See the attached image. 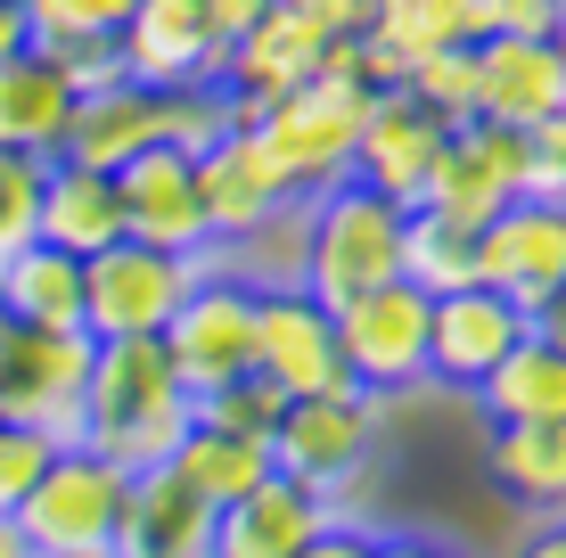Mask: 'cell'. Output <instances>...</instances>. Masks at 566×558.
Wrapping results in <instances>:
<instances>
[{
  "mask_svg": "<svg viewBox=\"0 0 566 558\" xmlns=\"http://www.w3.org/2000/svg\"><path fill=\"white\" fill-rule=\"evenodd\" d=\"M198 419V394L172 378L156 337H91V378H83V444L107 452L115 468H165L172 444Z\"/></svg>",
  "mask_w": 566,
  "mask_h": 558,
  "instance_id": "obj_1",
  "label": "cell"
},
{
  "mask_svg": "<svg viewBox=\"0 0 566 558\" xmlns=\"http://www.w3.org/2000/svg\"><path fill=\"white\" fill-rule=\"evenodd\" d=\"M402 214L411 206L378 198V189L361 181H337L312 198V222H304V296L328 304V313H345L354 296L369 287L402 280Z\"/></svg>",
  "mask_w": 566,
  "mask_h": 558,
  "instance_id": "obj_2",
  "label": "cell"
},
{
  "mask_svg": "<svg viewBox=\"0 0 566 558\" xmlns=\"http://www.w3.org/2000/svg\"><path fill=\"white\" fill-rule=\"evenodd\" d=\"M361 107H369V83H345V74H304L296 91L263 99L255 140L271 148V165L287 172V189H296V198H321V189L354 181Z\"/></svg>",
  "mask_w": 566,
  "mask_h": 558,
  "instance_id": "obj_3",
  "label": "cell"
},
{
  "mask_svg": "<svg viewBox=\"0 0 566 558\" xmlns=\"http://www.w3.org/2000/svg\"><path fill=\"white\" fill-rule=\"evenodd\" d=\"M124 502H132V468H115L91 444H66L42 468V485L17 502V534L33 543V558H115Z\"/></svg>",
  "mask_w": 566,
  "mask_h": 558,
  "instance_id": "obj_4",
  "label": "cell"
},
{
  "mask_svg": "<svg viewBox=\"0 0 566 558\" xmlns=\"http://www.w3.org/2000/svg\"><path fill=\"white\" fill-rule=\"evenodd\" d=\"M206 255H165V246L115 239L107 255H83V329L91 337H165L181 296L206 280Z\"/></svg>",
  "mask_w": 566,
  "mask_h": 558,
  "instance_id": "obj_5",
  "label": "cell"
},
{
  "mask_svg": "<svg viewBox=\"0 0 566 558\" xmlns=\"http://www.w3.org/2000/svg\"><path fill=\"white\" fill-rule=\"evenodd\" d=\"M378 428H386V402L361 394V387H337V394H287L280 428H271V468L337 502V493L369 468V452H378Z\"/></svg>",
  "mask_w": 566,
  "mask_h": 558,
  "instance_id": "obj_6",
  "label": "cell"
},
{
  "mask_svg": "<svg viewBox=\"0 0 566 558\" xmlns=\"http://www.w3.org/2000/svg\"><path fill=\"white\" fill-rule=\"evenodd\" d=\"M83 378H91V337L83 329L0 320V419L42 428L57 444H83Z\"/></svg>",
  "mask_w": 566,
  "mask_h": 558,
  "instance_id": "obj_7",
  "label": "cell"
},
{
  "mask_svg": "<svg viewBox=\"0 0 566 558\" xmlns=\"http://www.w3.org/2000/svg\"><path fill=\"white\" fill-rule=\"evenodd\" d=\"M255 296H263L255 280L206 263V280L189 287L181 313L165 320V337H156V345H165L172 378H181L189 394H213V387H230V378L255 370Z\"/></svg>",
  "mask_w": 566,
  "mask_h": 558,
  "instance_id": "obj_8",
  "label": "cell"
},
{
  "mask_svg": "<svg viewBox=\"0 0 566 558\" xmlns=\"http://www.w3.org/2000/svg\"><path fill=\"white\" fill-rule=\"evenodd\" d=\"M427 313H436V296H419L411 280H386L354 296L337 313V354H345V378H354L361 394H411L427 387Z\"/></svg>",
  "mask_w": 566,
  "mask_h": 558,
  "instance_id": "obj_9",
  "label": "cell"
},
{
  "mask_svg": "<svg viewBox=\"0 0 566 558\" xmlns=\"http://www.w3.org/2000/svg\"><path fill=\"white\" fill-rule=\"evenodd\" d=\"M517 165H525V140L510 124H484V115L476 124H452L443 148H436V165H427L419 206L443 214V222H460V230H484L517 198Z\"/></svg>",
  "mask_w": 566,
  "mask_h": 558,
  "instance_id": "obj_10",
  "label": "cell"
},
{
  "mask_svg": "<svg viewBox=\"0 0 566 558\" xmlns=\"http://www.w3.org/2000/svg\"><path fill=\"white\" fill-rule=\"evenodd\" d=\"M255 370L280 394H337L354 387L337 354V313L312 304L304 287H263L255 296Z\"/></svg>",
  "mask_w": 566,
  "mask_h": 558,
  "instance_id": "obj_11",
  "label": "cell"
},
{
  "mask_svg": "<svg viewBox=\"0 0 566 558\" xmlns=\"http://www.w3.org/2000/svg\"><path fill=\"white\" fill-rule=\"evenodd\" d=\"M525 329H534V320H525L501 287H484V280L436 296V313H427V387H468L476 394L484 370H493Z\"/></svg>",
  "mask_w": 566,
  "mask_h": 558,
  "instance_id": "obj_12",
  "label": "cell"
},
{
  "mask_svg": "<svg viewBox=\"0 0 566 558\" xmlns=\"http://www.w3.org/2000/svg\"><path fill=\"white\" fill-rule=\"evenodd\" d=\"M443 131H452V124H443L436 107H419L402 83L369 91V107H361V140H354V181H361V189H378V198H395V206H419L427 165H436Z\"/></svg>",
  "mask_w": 566,
  "mask_h": 558,
  "instance_id": "obj_13",
  "label": "cell"
},
{
  "mask_svg": "<svg viewBox=\"0 0 566 558\" xmlns=\"http://www.w3.org/2000/svg\"><path fill=\"white\" fill-rule=\"evenodd\" d=\"M115 50H124V83L140 91L222 83V42L206 25V0H140L115 33Z\"/></svg>",
  "mask_w": 566,
  "mask_h": 558,
  "instance_id": "obj_14",
  "label": "cell"
},
{
  "mask_svg": "<svg viewBox=\"0 0 566 558\" xmlns=\"http://www.w3.org/2000/svg\"><path fill=\"white\" fill-rule=\"evenodd\" d=\"M476 280L501 287L517 313H534V304L566 280V206L510 198L493 222L476 230Z\"/></svg>",
  "mask_w": 566,
  "mask_h": 558,
  "instance_id": "obj_15",
  "label": "cell"
},
{
  "mask_svg": "<svg viewBox=\"0 0 566 558\" xmlns=\"http://www.w3.org/2000/svg\"><path fill=\"white\" fill-rule=\"evenodd\" d=\"M124 239L140 246H165V255H206L213 230H206V206H198V165L181 148H140L124 172Z\"/></svg>",
  "mask_w": 566,
  "mask_h": 558,
  "instance_id": "obj_16",
  "label": "cell"
},
{
  "mask_svg": "<svg viewBox=\"0 0 566 558\" xmlns=\"http://www.w3.org/2000/svg\"><path fill=\"white\" fill-rule=\"evenodd\" d=\"M337 517V502L328 493L296 485V476L271 468L255 493H239V502L213 509V543L206 558H304V543Z\"/></svg>",
  "mask_w": 566,
  "mask_h": 558,
  "instance_id": "obj_17",
  "label": "cell"
},
{
  "mask_svg": "<svg viewBox=\"0 0 566 558\" xmlns=\"http://www.w3.org/2000/svg\"><path fill=\"white\" fill-rule=\"evenodd\" d=\"M189 165H198V206H206L213 246H239L247 230H263L287 198H296L255 131H222V140H213L206 157H189Z\"/></svg>",
  "mask_w": 566,
  "mask_h": 558,
  "instance_id": "obj_18",
  "label": "cell"
},
{
  "mask_svg": "<svg viewBox=\"0 0 566 558\" xmlns=\"http://www.w3.org/2000/svg\"><path fill=\"white\" fill-rule=\"evenodd\" d=\"M476 74H484V124H551L566 115V33H484L476 42Z\"/></svg>",
  "mask_w": 566,
  "mask_h": 558,
  "instance_id": "obj_19",
  "label": "cell"
},
{
  "mask_svg": "<svg viewBox=\"0 0 566 558\" xmlns=\"http://www.w3.org/2000/svg\"><path fill=\"white\" fill-rule=\"evenodd\" d=\"M321 42H328V33L312 25V9H296V0H271L255 25L222 50V91H230V99H247V107L280 99V91H296L304 74L321 66Z\"/></svg>",
  "mask_w": 566,
  "mask_h": 558,
  "instance_id": "obj_20",
  "label": "cell"
},
{
  "mask_svg": "<svg viewBox=\"0 0 566 558\" xmlns=\"http://www.w3.org/2000/svg\"><path fill=\"white\" fill-rule=\"evenodd\" d=\"M33 239L57 246V255H107L124 239V189H115V172L50 157L42 165V230Z\"/></svg>",
  "mask_w": 566,
  "mask_h": 558,
  "instance_id": "obj_21",
  "label": "cell"
},
{
  "mask_svg": "<svg viewBox=\"0 0 566 558\" xmlns=\"http://www.w3.org/2000/svg\"><path fill=\"white\" fill-rule=\"evenodd\" d=\"M140 148H165V107H156V91H140V83H107V91H83V99H74L57 157L124 172Z\"/></svg>",
  "mask_w": 566,
  "mask_h": 558,
  "instance_id": "obj_22",
  "label": "cell"
},
{
  "mask_svg": "<svg viewBox=\"0 0 566 558\" xmlns=\"http://www.w3.org/2000/svg\"><path fill=\"white\" fill-rule=\"evenodd\" d=\"M213 543V509L181 485L172 468H140L124 502V534H115V558H206Z\"/></svg>",
  "mask_w": 566,
  "mask_h": 558,
  "instance_id": "obj_23",
  "label": "cell"
},
{
  "mask_svg": "<svg viewBox=\"0 0 566 558\" xmlns=\"http://www.w3.org/2000/svg\"><path fill=\"white\" fill-rule=\"evenodd\" d=\"M66 115H74V83L33 42L0 57V148H9V157H42L50 165L57 140H66Z\"/></svg>",
  "mask_w": 566,
  "mask_h": 558,
  "instance_id": "obj_24",
  "label": "cell"
},
{
  "mask_svg": "<svg viewBox=\"0 0 566 558\" xmlns=\"http://www.w3.org/2000/svg\"><path fill=\"white\" fill-rule=\"evenodd\" d=\"M476 411L493 419V428H525V419H566V354H558L551 337L525 329L510 354L484 370Z\"/></svg>",
  "mask_w": 566,
  "mask_h": 558,
  "instance_id": "obj_25",
  "label": "cell"
},
{
  "mask_svg": "<svg viewBox=\"0 0 566 558\" xmlns=\"http://www.w3.org/2000/svg\"><path fill=\"white\" fill-rule=\"evenodd\" d=\"M484 476H493L510 502L542 509V517H558V509H566V419H525V428H493Z\"/></svg>",
  "mask_w": 566,
  "mask_h": 558,
  "instance_id": "obj_26",
  "label": "cell"
},
{
  "mask_svg": "<svg viewBox=\"0 0 566 558\" xmlns=\"http://www.w3.org/2000/svg\"><path fill=\"white\" fill-rule=\"evenodd\" d=\"M165 468L181 476V485L198 493L206 509H222V502H239V493H255L263 476H271V444H263V435H230V428H206V419H189V435L172 444Z\"/></svg>",
  "mask_w": 566,
  "mask_h": 558,
  "instance_id": "obj_27",
  "label": "cell"
},
{
  "mask_svg": "<svg viewBox=\"0 0 566 558\" xmlns=\"http://www.w3.org/2000/svg\"><path fill=\"white\" fill-rule=\"evenodd\" d=\"M0 296H9V320H25V329H83V255H57L42 239L17 246L0 263Z\"/></svg>",
  "mask_w": 566,
  "mask_h": 558,
  "instance_id": "obj_28",
  "label": "cell"
},
{
  "mask_svg": "<svg viewBox=\"0 0 566 558\" xmlns=\"http://www.w3.org/2000/svg\"><path fill=\"white\" fill-rule=\"evenodd\" d=\"M493 33V0H378L369 17V42H386L402 57V74L419 66L427 50H460Z\"/></svg>",
  "mask_w": 566,
  "mask_h": 558,
  "instance_id": "obj_29",
  "label": "cell"
},
{
  "mask_svg": "<svg viewBox=\"0 0 566 558\" xmlns=\"http://www.w3.org/2000/svg\"><path fill=\"white\" fill-rule=\"evenodd\" d=\"M402 280H411L419 296H452V287H468V280H476V230L411 206V214H402Z\"/></svg>",
  "mask_w": 566,
  "mask_h": 558,
  "instance_id": "obj_30",
  "label": "cell"
},
{
  "mask_svg": "<svg viewBox=\"0 0 566 558\" xmlns=\"http://www.w3.org/2000/svg\"><path fill=\"white\" fill-rule=\"evenodd\" d=\"M402 91H411L419 107H436L443 124H476L484 115V74H476V42L460 50H427L411 74H402Z\"/></svg>",
  "mask_w": 566,
  "mask_h": 558,
  "instance_id": "obj_31",
  "label": "cell"
},
{
  "mask_svg": "<svg viewBox=\"0 0 566 558\" xmlns=\"http://www.w3.org/2000/svg\"><path fill=\"white\" fill-rule=\"evenodd\" d=\"M156 107H165V148H181V157H206L222 131H239V107H230V91H222V83L156 91Z\"/></svg>",
  "mask_w": 566,
  "mask_h": 558,
  "instance_id": "obj_32",
  "label": "cell"
},
{
  "mask_svg": "<svg viewBox=\"0 0 566 558\" xmlns=\"http://www.w3.org/2000/svg\"><path fill=\"white\" fill-rule=\"evenodd\" d=\"M280 411H287V394L271 387L263 370H247V378H230V387L198 394V419H206V428H230V435H263V444H271V428H280Z\"/></svg>",
  "mask_w": 566,
  "mask_h": 558,
  "instance_id": "obj_33",
  "label": "cell"
},
{
  "mask_svg": "<svg viewBox=\"0 0 566 558\" xmlns=\"http://www.w3.org/2000/svg\"><path fill=\"white\" fill-rule=\"evenodd\" d=\"M33 230H42V157H9L0 148V263L17 246H33Z\"/></svg>",
  "mask_w": 566,
  "mask_h": 558,
  "instance_id": "obj_34",
  "label": "cell"
},
{
  "mask_svg": "<svg viewBox=\"0 0 566 558\" xmlns=\"http://www.w3.org/2000/svg\"><path fill=\"white\" fill-rule=\"evenodd\" d=\"M33 50H42L50 66L74 83V99H83V91L124 83V50H115V33H50V42H33Z\"/></svg>",
  "mask_w": 566,
  "mask_h": 558,
  "instance_id": "obj_35",
  "label": "cell"
},
{
  "mask_svg": "<svg viewBox=\"0 0 566 558\" xmlns=\"http://www.w3.org/2000/svg\"><path fill=\"white\" fill-rule=\"evenodd\" d=\"M66 452L57 435L42 428H17V419H0V517H17V502H25L33 485H42V468Z\"/></svg>",
  "mask_w": 566,
  "mask_h": 558,
  "instance_id": "obj_36",
  "label": "cell"
},
{
  "mask_svg": "<svg viewBox=\"0 0 566 558\" xmlns=\"http://www.w3.org/2000/svg\"><path fill=\"white\" fill-rule=\"evenodd\" d=\"M140 0H25V42H50V33H124V17Z\"/></svg>",
  "mask_w": 566,
  "mask_h": 558,
  "instance_id": "obj_37",
  "label": "cell"
},
{
  "mask_svg": "<svg viewBox=\"0 0 566 558\" xmlns=\"http://www.w3.org/2000/svg\"><path fill=\"white\" fill-rule=\"evenodd\" d=\"M525 165H517V198H542V206H566V115L551 124H525Z\"/></svg>",
  "mask_w": 566,
  "mask_h": 558,
  "instance_id": "obj_38",
  "label": "cell"
},
{
  "mask_svg": "<svg viewBox=\"0 0 566 558\" xmlns=\"http://www.w3.org/2000/svg\"><path fill=\"white\" fill-rule=\"evenodd\" d=\"M493 33H566V0H493Z\"/></svg>",
  "mask_w": 566,
  "mask_h": 558,
  "instance_id": "obj_39",
  "label": "cell"
},
{
  "mask_svg": "<svg viewBox=\"0 0 566 558\" xmlns=\"http://www.w3.org/2000/svg\"><path fill=\"white\" fill-rule=\"evenodd\" d=\"M304 558H378V534H361L354 517H328V526L304 543Z\"/></svg>",
  "mask_w": 566,
  "mask_h": 558,
  "instance_id": "obj_40",
  "label": "cell"
},
{
  "mask_svg": "<svg viewBox=\"0 0 566 558\" xmlns=\"http://www.w3.org/2000/svg\"><path fill=\"white\" fill-rule=\"evenodd\" d=\"M296 9H312V25L337 42V33H369V17H378V0H296Z\"/></svg>",
  "mask_w": 566,
  "mask_h": 558,
  "instance_id": "obj_41",
  "label": "cell"
},
{
  "mask_svg": "<svg viewBox=\"0 0 566 558\" xmlns=\"http://www.w3.org/2000/svg\"><path fill=\"white\" fill-rule=\"evenodd\" d=\"M263 9H271V0H206V25H213V42L230 50V42H239V33L255 25Z\"/></svg>",
  "mask_w": 566,
  "mask_h": 558,
  "instance_id": "obj_42",
  "label": "cell"
},
{
  "mask_svg": "<svg viewBox=\"0 0 566 558\" xmlns=\"http://www.w3.org/2000/svg\"><path fill=\"white\" fill-rule=\"evenodd\" d=\"M525 320H534V337H551L558 354H566V280H558V287H551V296H542V304H534Z\"/></svg>",
  "mask_w": 566,
  "mask_h": 558,
  "instance_id": "obj_43",
  "label": "cell"
},
{
  "mask_svg": "<svg viewBox=\"0 0 566 558\" xmlns=\"http://www.w3.org/2000/svg\"><path fill=\"white\" fill-rule=\"evenodd\" d=\"M378 558H460V550L427 543V534H378Z\"/></svg>",
  "mask_w": 566,
  "mask_h": 558,
  "instance_id": "obj_44",
  "label": "cell"
},
{
  "mask_svg": "<svg viewBox=\"0 0 566 558\" xmlns=\"http://www.w3.org/2000/svg\"><path fill=\"white\" fill-rule=\"evenodd\" d=\"M517 558H566V509L551 517V526H534V534H525Z\"/></svg>",
  "mask_w": 566,
  "mask_h": 558,
  "instance_id": "obj_45",
  "label": "cell"
},
{
  "mask_svg": "<svg viewBox=\"0 0 566 558\" xmlns=\"http://www.w3.org/2000/svg\"><path fill=\"white\" fill-rule=\"evenodd\" d=\"M25 50V0H0V57Z\"/></svg>",
  "mask_w": 566,
  "mask_h": 558,
  "instance_id": "obj_46",
  "label": "cell"
},
{
  "mask_svg": "<svg viewBox=\"0 0 566 558\" xmlns=\"http://www.w3.org/2000/svg\"><path fill=\"white\" fill-rule=\"evenodd\" d=\"M0 558H33V543L17 534V517H0Z\"/></svg>",
  "mask_w": 566,
  "mask_h": 558,
  "instance_id": "obj_47",
  "label": "cell"
},
{
  "mask_svg": "<svg viewBox=\"0 0 566 558\" xmlns=\"http://www.w3.org/2000/svg\"><path fill=\"white\" fill-rule=\"evenodd\" d=\"M0 320H9V296H0Z\"/></svg>",
  "mask_w": 566,
  "mask_h": 558,
  "instance_id": "obj_48",
  "label": "cell"
}]
</instances>
